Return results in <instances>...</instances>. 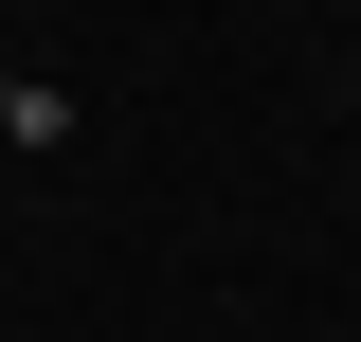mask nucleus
<instances>
[{"mask_svg":"<svg viewBox=\"0 0 361 342\" xmlns=\"http://www.w3.org/2000/svg\"><path fill=\"white\" fill-rule=\"evenodd\" d=\"M0 108H18V72H0Z\"/></svg>","mask_w":361,"mask_h":342,"instance_id":"1","label":"nucleus"}]
</instances>
